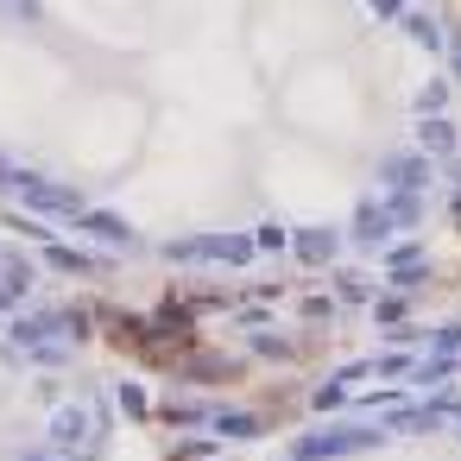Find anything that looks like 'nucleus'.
I'll list each match as a JSON object with an SVG mask.
<instances>
[{"mask_svg":"<svg viewBox=\"0 0 461 461\" xmlns=\"http://www.w3.org/2000/svg\"><path fill=\"white\" fill-rule=\"evenodd\" d=\"M0 329H7V322H0Z\"/></svg>","mask_w":461,"mask_h":461,"instance_id":"obj_36","label":"nucleus"},{"mask_svg":"<svg viewBox=\"0 0 461 461\" xmlns=\"http://www.w3.org/2000/svg\"><path fill=\"white\" fill-rule=\"evenodd\" d=\"M20 461H58V455H51V448H32V455H20Z\"/></svg>","mask_w":461,"mask_h":461,"instance_id":"obj_33","label":"nucleus"},{"mask_svg":"<svg viewBox=\"0 0 461 461\" xmlns=\"http://www.w3.org/2000/svg\"><path fill=\"white\" fill-rule=\"evenodd\" d=\"M392 228H423V196H379Z\"/></svg>","mask_w":461,"mask_h":461,"instance_id":"obj_17","label":"nucleus"},{"mask_svg":"<svg viewBox=\"0 0 461 461\" xmlns=\"http://www.w3.org/2000/svg\"><path fill=\"white\" fill-rule=\"evenodd\" d=\"M373 373H385V379H411V360H404V354H373Z\"/></svg>","mask_w":461,"mask_h":461,"instance_id":"obj_27","label":"nucleus"},{"mask_svg":"<svg viewBox=\"0 0 461 461\" xmlns=\"http://www.w3.org/2000/svg\"><path fill=\"white\" fill-rule=\"evenodd\" d=\"M448 379H455V360H436V354L429 360H411V385L429 392V385H448Z\"/></svg>","mask_w":461,"mask_h":461,"instance_id":"obj_19","label":"nucleus"},{"mask_svg":"<svg viewBox=\"0 0 461 461\" xmlns=\"http://www.w3.org/2000/svg\"><path fill=\"white\" fill-rule=\"evenodd\" d=\"M209 411H215V404L184 398V404H165V423H171V429H196V423H209Z\"/></svg>","mask_w":461,"mask_h":461,"instance_id":"obj_22","label":"nucleus"},{"mask_svg":"<svg viewBox=\"0 0 461 461\" xmlns=\"http://www.w3.org/2000/svg\"><path fill=\"white\" fill-rule=\"evenodd\" d=\"M455 83H461V39H455Z\"/></svg>","mask_w":461,"mask_h":461,"instance_id":"obj_34","label":"nucleus"},{"mask_svg":"<svg viewBox=\"0 0 461 461\" xmlns=\"http://www.w3.org/2000/svg\"><path fill=\"white\" fill-rule=\"evenodd\" d=\"M7 14H20V20H39V0H0Z\"/></svg>","mask_w":461,"mask_h":461,"instance_id":"obj_31","label":"nucleus"},{"mask_svg":"<svg viewBox=\"0 0 461 461\" xmlns=\"http://www.w3.org/2000/svg\"><path fill=\"white\" fill-rule=\"evenodd\" d=\"M247 240H253V253H285V247H291V228H285V221H259Z\"/></svg>","mask_w":461,"mask_h":461,"instance_id":"obj_21","label":"nucleus"},{"mask_svg":"<svg viewBox=\"0 0 461 461\" xmlns=\"http://www.w3.org/2000/svg\"><path fill=\"white\" fill-rule=\"evenodd\" d=\"M398 26L411 32V45H423V51H442V26H436L429 14H417V7H411V14H404Z\"/></svg>","mask_w":461,"mask_h":461,"instance_id":"obj_16","label":"nucleus"},{"mask_svg":"<svg viewBox=\"0 0 461 461\" xmlns=\"http://www.w3.org/2000/svg\"><path fill=\"white\" fill-rule=\"evenodd\" d=\"M291 253H297L303 266H335L341 234H335V228H297V234H291Z\"/></svg>","mask_w":461,"mask_h":461,"instance_id":"obj_13","label":"nucleus"},{"mask_svg":"<svg viewBox=\"0 0 461 461\" xmlns=\"http://www.w3.org/2000/svg\"><path fill=\"white\" fill-rule=\"evenodd\" d=\"M379 429H385V436H436V429H448V411H442V398H429V404H398V411L379 417Z\"/></svg>","mask_w":461,"mask_h":461,"instance_id":"obj_7","label":"nucleus"},{"mask_svg":"<svg viewBox=\"0 0 461 461\" xmlns=\"http://www.w3.org/2000/svg\"><path fill=\"white\" fill-rule=\"evenodd\" d=\"M366 7H373L379 20H404V14H411V7H404V0H366Z\"/></svg>","mask_w":461,"mask_h":461,"instance_id":"obj_30","label":"nucleus"},{"mask_svg":"<svg viewBox=\"0 0 461 461\" xmlns=\"http://www.w3.org/2000/svg\"><path fill=\"white\" fill-rule=\"evenodd\" d=\"M0 272H7V278H0V285H14L20 297H26V291L39 285V266H32L26 253H0Z\"/></svg>","mask_w":461,"mask_h":461,"instance_id":"obj_15","label":"nucleus"},{"mask_svg":"<svg viewBox=\"0 0 461 461\" xmlns=\"http://www.w3.org/2000/svg\"><path fill=\"white\" fill-rule=\"evenodd\" d=\"M455 133H461V127H455L448 114H423V121H417V152H423L429 165H448V158L461 152V140H455Z\"/></svg>","mask_w":461,"mask_h":461,"instance_id":"obj_9","label":"nucleus"},{"mask_svg":"<svg viewBox=\"0 0 461 461\" xmlns=\"http://www.w3.org/2000/svg\"><path fill=\"white\" fill-rule=\"evenodd\" d=\"M303 316H310V322H322V316H335V303H329V297H310V303H303Z\"/></svg>","mask_w":461,"mask_h":461,"instance_id":"obj_32","label":"nucleus"},{"mask_svg":"<svg viewBox=\"0 0 461 461\" xmlns=\"http://www.w3.org/2000/svg\"><path fill=\"white\" fill-rule=\"evenodd\" d=\"M404 303H411V297H392V291L373 297V322H379V329H398V322H404Z\"/></svg>","mask_w":461,"mask_h":461,"instance_id":"obj_25","label":"nucleus"},{"mask_svg":"<svg viewBox=\"0 0 461 461\" xmlns=\"http://www.w3.org/2000/svg\"><path fill=\"white\" fill-rule=\"evenodd\" d=\"M429 278H436V266H429V259H411V266H392V272H385L392 297H417V291H429Z\"/></svg>","mask_w":461,"mask_h":461,"instance_id":"obj_14","label":"nucleus"},{"mask_svg":"<svg viewBox=\"0 0 461 461\" xmlns=\"http://www.w3.org/2000/svg\"><path fill=\"white\" fill-rule=\"evenodd\" d=\"M392 234H398V228H392L385 203H379V196H360V203H354V221H348V240H354V247H366V253H379Z\"/></svg>","mask_w":461,"mask_h":461,"instance_id":"obj_8","label":"nucleus"},{"mask_svg":"<svg viewBox=\"0 0 461 461\" xmlns=\"http://www.w3.org/2000/svg\"><path fill=\"white\" fill-rule=\"evenodd\" d=\"M335 291H341V303H373V297H379V291H373V278H366V272H354V266H348V272H335Z\"/></svg>","mask_w":461,"mask_h":461,"instance_id":"obj_18","label":"nucleus"},{"mask_svg":"<svg viewBox=\"0 0 461 461\" xmlns=\"http://www.w3.org/2000/svg\"><path fill=\"white\" fill-rule=\"evenodd\" d=\"M411 108H417V121H423V114H442V108H448V83H442V77H429V83L411 95Z\"/></svg>","mask_w":461,"mask_h":461,"instance_id":"obj_20","label":"nucleus"},{"mask_svg":"<svg viewBox=\"0 0 461 461\" xmlns=\"http://www.w3.org/2000/svg\"><path fill=\"white\" fill-rule=\"evenodd\" d=\"M77 234H89V240H102V247H114V253H146L140 228H133L127 215H114V209H83V215H77Z\"/></svg>","mask_w":461,"mask_h":461,"instance_id":"obj_6","label":"nucleus"},{"mask_svg":"<svg viewBox=\"0 0 461 461\" xmlns=\"http://www.w3.org/2000/svg\"><path fill=\"white\" fill-rule=\"evenodd\" d=\"M392 442L379 423H316L310 436L291 442V461H341V455H360V448H379Z\"/></svg>","mask_w":461,"mask_h":461,"instance_id":"obj_1","label":"nucleus"},{"mask_svg":"<svg viewBox=\"0 0 461 461\" xmlns=\"http://www.w3.org/2000/svg\"><path fill=\"white\" fill-rule=\"evenodd\" d=\"M114 398H121V411H127V417H146V411H152V398H146V385H133V379H127V385H121Z\"/></svg>","mask_w":461,"mask_h":461,"instance_id":"obj_26","label":"nucleus"},{"mask_svg":"<svg viewBox=\"0 0 461 461\" xmlns=\"http://www.w3.org/2000/svg\"><path fill=\"white\" fill-rule=\"evenodd\" d=\"M411 259H429V253H423V240H404V247H392V253H385V272H392V266H411Z\"/></svg>","mask_w":461,"mask_h":461,"instance_id":"obj_28","label":"nucleus"},{"mask_svg":"<svg viewBox=\"0 0 461 461\" xmlns=\"http://www.w3.org/2000/svg\"><path fill=\"white\" fill-rule=\"evenodd\" d=\"M7 177H14V171H7V158H0V190H7Z\"/></svg>","mask_w":461,"mask_h":461,"instance_id":"obj_35","label":"nucleus"},{"mask_svg":"<svg viewBox=\"0 0 461 461\" xmlns=\"http://www.w3.org/2000/svg\"><path fill=\"white\" fill-rule=\"evenodd\" d=\"M366 373H373V360H348L341 373H329V379L310 392V411H322V417H329V411H341V404H348V385H354V379H366Z\"/></svg>","mask_w":461,"mask_h":461,"instance_id":"obj_10","label":"nucleus"},{"mask_svg":"<svg viewBox=\"0 0 461 461\" xmlns=\"http://www.w3.org/2000/svg\"><path fill=\"white\" fill-rule=\"evenodd\" d=\"M7 190H14L32 215H64V221H77V215L89 209L77 184H51V177H39V171H14V177H7Z\"/></svg>","mask_w":461,"mask_h":461,"instance_id":"obj_3","label":"nucleus"},{"mask_svg":"<svg viewBox=\"0 0 461 461\" xmlns=\"http://www.w3.org/2000/svg\"><path fill=\"white\" fill-rule=\"evenodd\" d=\"M158 259H171V266H203V259H215V266H247V259H259V253H253L247 234H184V240H165Z\"/></svg>","mask_w":461,"mask_h":461,"instance_id":"obj_2","label":"nucleus"},{"mask_svg":"<svg viewBox=\"0 0 461 461\" xmlns=\"http://www.w3.org/2000/svg\"><path fill=\"white\" fill-rule=\"evenodd\" d=\"M177 455H184V461H209V455H215V436H190Z\"/></svg>","mask_w":461,"mask_h":461,"instance_id":"obj_29","label":"nucleus"},{"mask_svg":"<svg viewBox=\"0 0 461 461\" xmlns=\"http://www.w3.org/2000/svg\"><path fill=\"white\" fill-rule=\"evenodd\" d=\"M45 266L64 272V278H102V272H108V259H95V253H83V247H64V240H45Z\"/></svg>","mask_w":461,"mask_h":461,"instance_id":"obj_12","label":"nucleus"},{"mask_svg":"<svg viewBox=\"0 0 461 461\" xmlns=\"http://www.w3.org/2000/svg\"><path fill=\"white\" fill-rule=\"evenodd\" d=\"M379 184H385V196H423L436 184V165L411 146H392V152H379Z\"/></svg>","mask_w":461,"mask_h":461,"instance_id":"obj_4","label":"nucleus"},{"mask_svg":"<svg viewBox=\"0 0 461 461\" xmlns=\"http://www.w3.org/2000/svg\"><path fill=\"white\" fill-rule=\"evenodd\" d=\"M423 341H429V354H436V360H455V354H461V322H442V329H423Z\"/></svg>","mask_w":461,"mask_h":461,"instance_id":"obj_23","label":"nucleus"},{"mask_svg":"<svg viewBox=\"0 0 461 461\" xmlns=\"http://www.w3.org/2000/svg\"><path fill=\"white\" fill-rule=\"evenodd\" d=\"M253 354L285 360V354H297V341H291V335H272V329H253Z\"/></svg>","mask_w":461,"mask_h":461,"instance_id":"obj_24","label":"nucleus"},{"mask_svg":"<svg viewBox=\"0 0 461 461\" xmlns=\"http://www.w3.org/2000/svg\"><path fill=\"white\" fill-rule=\"evenodd\" d=\"M83 448H102L95 411H89V404H64V411L51 417V455L64 461V455H83Z\"/></svg>","mask_w":461,"mask_h":461,"instance_id":"obj_5","label":"nucleus"},{"mask_svg":"<svg viewBox=\"0 0 461 461\" xmlns=\"http://www.w3.org/2000/svg\"><path fill=\"white\" fill-rule=\"evenodd\" d=\"M209 429H215L221 442H259V436H266V417H259V411H234V404H215V411H209Z\"/></svg>","mask_w":461,"mask_h":461,"instance_id":"obj_11","label":"nucleus"}]
</instances>
